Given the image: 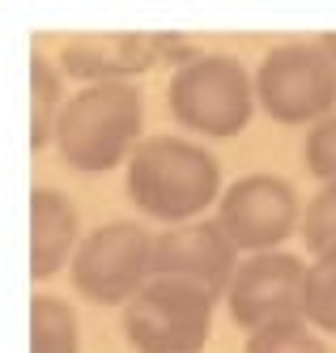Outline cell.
Masks as SVG:
<instances>
[{
    "mask_svg": "<svg viewBox=\"0 0 336 353\" xmlns=\"http://www.w3.org/2000/svg\"><path fill=\"white\" fill-rule=\"evenodd\" d=\"M128 196L158 221L188 225L204 209L221 205V166L204 145L184 137H149L128 158Z\"/></svg>",
    "mask_w": 336,
    "mask_h": 353,
    "instance_id": "6da1fadb",
    "label": "cell"
},
{
    "mask_svg": "<svg viewBox=\"0 0 336 353\" xmlns=\"http://www.w3.org/2000/svg\"><path fill=\"white\" fill-rule=\"evenodd\" d=\"M145 132V94L132 81L77 90L56 123V149L77 174H107L128 162Z\"/></svg>",
    "mask_w": 336,
    "mask_h": 353,
    "instance_id": "7a4b0ae2",
    "label": "cell"
},
{
    "mask_svg": "<svg viewBox=\"0 0 336 353\" xmlns=\"http://www.w3.org/2000/svg\"><path fill=\"white\" fill-rule=\"evenodd\" d=\"M166 103L175 123L209 141H235L260 111L255 77L235 56H200L170 72Z\"/></svg>",
    "mask_w": 336,
    "mask_h": 353,
    "instance_id": "3957f363",
    "label": "cell"
},
{
    "mask_svg": "<svg viewBox=\"0 0 336 353\" xmlns=\"http://www.w3.org/2000/svg\"><path fill=\"white\" fill-rule=\"evenodd\" d=\"M255 98L273 123H315L336 115V64L315 39L281 43L255 68Z\"/></svg>",
    "mask_w": 336,
    "mask_h": 353,
    "instance_id": "277c9868",
    "label": "cell"
},
{
    "mask_svg": "<svg viewBox=\"0 0 336 353\" xmlns=\"http://www.w3.org/2000/svg\"><path fill=\"white\" fill-rule=\"evenodd\" d=\"M213 294L192 281H153L123 307V336L137 353H204L213 327Z\"/></svg>",
    "mask_w": 336,
    "mask_h": 353,
    "instance_id": "5b68a950",
    "label": "cell"
},
{
    "mask_svg": "<svg viewBox=\"0 0 336 353\" xmlns=\"http://www.w3.org/2000/svg\"><path fill=\"white\" fill-rule=\"evenodd\" d=\"M153 243L141 221H107L90 230L68 264L72 290L98 307H128L153 281Z\"/></svg>",
    "mask_w": 336,
    "mask_h": 353,
    "instance_id": "8992f818",
    "label": "cell"
},
{
    "mask_svg": "<svg viewBox=\"0 0 336 353\" xmlns=\"http://www.w3.org/2000/svg\"><path fill=\"white\" fill-rule=\"evenodd\" d=\"M306 272L290 251H264L239 264L235 281H230L226 307L243 332H264L277 323H302L306 319Z\"/></svg>",
    "mask_w": 336,
    "mask_h": 353,
    "instance_id": "52a82bcc",
    "label": "cell"
},
{
    "mask_svg": "<svg viewBox=\"0 0 336 353\" xmlns=\"http://www.w3.org/2000/svg\"><path fill=\"white\" fill-rule=\"evenodd\" d=\"M217 221L239 251L264 256V251H281V243L302 230V200L281 174H243L226 188Z\"/></svg>",
    "mask_w": 336,
    "mask_h": 353,
    "instance_id": "ba28073f",
    "label": "cell"
},
{
    "mask_svg": "<svg viewBox=\"0 0 336 353\" xmlns=\"http://www.w3.org/2000/svg\"><path fill=\"white\" fill-rule=\"evenodd\" d=\"M239 272V247L221 230V221H188L170 225L153 243V276L192 281L213 298L230 294V281Z\"/></svg>",
    "mask_w": 336,
    "mask_h": 353,
    "instance_id": "9c48e42d",
    "label": "cell"
},
{
    "mask_svg": "<svg viewBox=\"0 0 336 353\" xmlns=\"http://www.w3.org/2000/svg\"><path fill=\"white\" fill-rule=\"evenodd\" d=\"M162 60V39L158 34H81L68 39L60 64L77 81L107 85V81H132L137 72Z\"/></svg>",
    "mask_w": 336,
    "mask_h": 353,
    "instance_id": "30bf717a",
    "label": "cell"
},
{
    "mask_svg": "<svg viewBox=\"0 0 336 353\" xmlns=\"http://www.w3.org/2000/svg\"><path fill=\"white\" fill-rule=\"evenodd\" d=\"M77 247V209L60 188H30V281H47L72 264Z\"/></svg>",
    "mask_w": 336,
    "mask_h": 353,
    "instance_id": "8fae6325",
    "label": "cell"
},
{
    "mask_svg": "<svg viewBox=\"0 0 336 353\" xmlns=\"http://www.w3.org/2000/svg\"><path fill=\"white\" fill-rule=\"evenodd\" d=\"M77 311L56 294L30 298V353H77Z\"/></svg>",
    "mask_w": 336,
    "mask_h": 353,
    "instance_id": "7c38bea8",
    "label": "cell"
},
{
    "mask_svg": "<svg viewBox=\"0 0 336 353\" xmlns=\"http://www.w3.org/2000/svg\"><path fill=\"white\" fill-rule=\"evenodd\" d=\"M60 72L47 64V56L30 52V149L39 154V149L47 141H56V123H60Z\"/></svg>",
    "mask_w": 336,
    "mask_h": 353,
    "instance_id": "4fadbf2b",
    "label": "cell"
},
{
    "mask_svg": "<svg viewBox=\"0 0 336 353\" xmlns=\"http://www.w3.org/2000/svg\"><path fill=\"white\" fill-rule=\"evenodd\" d=\"M306 323L336 336V251L315 256L306 272Z\"/></svg>",
    "mask_w": 336,
    "mask_h": 353,
    "instance_id": "5bb4252c",
    "label": "cell"
},
{
    "mask_svg": "<svg viewBox=\"0 0 336 353\" xmlns=\"http://www.w3.org/2000/svg\"><path fill=\"white\" fill-rule=\"evenodd\" d=\"M302 243L324 256V251H336V183H324L311 205L302 209Z\"/></svg>",
    "mask_w": 336,
    "mask_h": 353,
    "instance_id": "9a60e30c",
    "label": "cell"
},
{
    "mask_svg": "<svg viewBox=\"0 0 336 353\" xmlns=\"http://www.w3.org/2000/svg\"><path fill=\"white\" fill-rule=\"evenodd\" d=\"M243 353H332V349L302 319V323H277V327H264V332H251Z\"/></svg>",
    "mask_w": 336,
    "mask_h": 353,
    "instance_id": "2e32d148",
    "label": "cell"
},
{
    "mask_svg": "<svg viewBox=\"0 0 336 353\" xmlns=\"http://www.w3.org/2000/svg\"><path fill=\"white\" fill-rule=\"evenodd\" d=\"M302 158H306V170H311L315 179L336 183V115L319 119L315 128L306 132V149H302Z\"/></svg>",
    "mask_w": 336,
    "mask_h": 353,
    "instance_id": "e0dca14e",
    "label": "cell"
},
{
    "mask_svg": "<svg viewBox=\"0 0 336 353\" xmlns=\"http://www.w3.org/2000/svg\"><path fill=\"white\" fill-rule=\"evenodd\" d=\"M319 43H324V52H328V56H332V64H336V30H332V34H324Z\"/></svg>",
    "mask_w": 336,
    "mask_h": 353,
    "instance_id": "ac0fdd59",
    "label": "cell"
}]
</instances>
